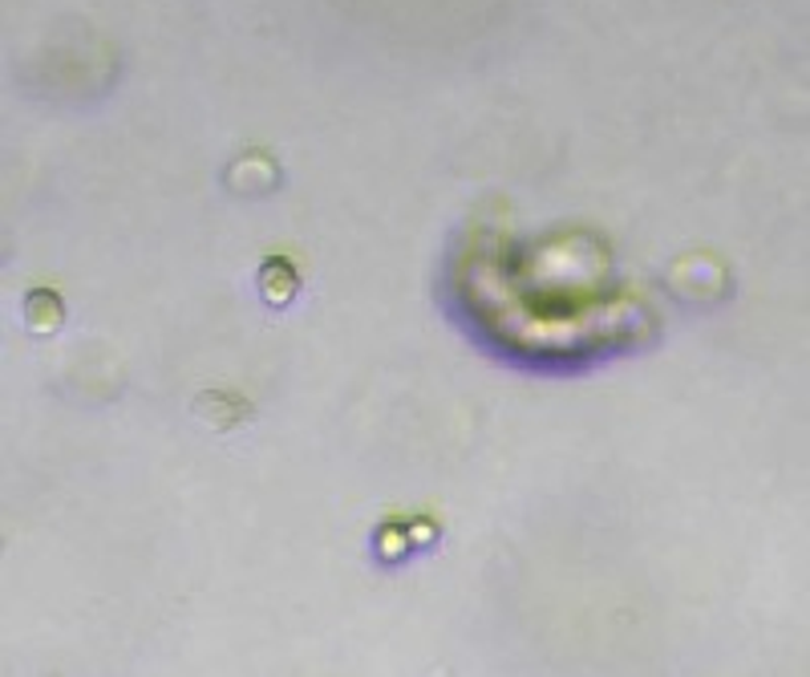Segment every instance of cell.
<instances>
[{"label":"cell","mask_w":810,"mask_h":677,"mask_svg":"<svg viewBox=\"0 0 810 677\" xmlns=\"http://www.w3.org/2000/svg\"><path fill=\"white\" fill-rule=\"evenodd\" d=\"M191 414H195L203 426L228 434V431H235V426H243V422L252 419V402H247V398H240L235 389L215 386V389H203V394H195Z\"/></svg>","instance_id":"6da1fadb"},{"label":"cell","mask_w":810,"mask_h":677,"mask_svg":"<svg viewBox=\"0 0 810 677\" xmlns=\"http://www.w3.org/2000/svg\"><path fill=\"white\" fill-rule=\"evenodd\" d=\"M256 289L268 309H288L300 297V273L292 268V259L268 256L256 273Z\"/></svg>","instance_id":"7a4b0ae2"},{"label":"cell","mask_w":810,"mask_h":677,"mask_svg":"<svg viewBox=\"0 0 810 677\" xmlns=\"http://www.w3.org/2000/svg\"><path fill=\"white\" fill-rule=\"evenodd\" d=\"M228 183L235 191H247V195H268L276 183H280V171H276V162L268 159V155H243L235 167L228 171Z\"/></svg>","instance_id":"277c9868"},{"label":"cell","mask_w":810,"mask_h":677,"mask_svg":"<svg viewBox=\"0 0 810 677\" xmlns=\"http://www.w3.org/2000/svg\"><path fill=\"white\" fill-rule=\"evenodd\" d=\"M65 325V301L53 289H33L25 297V329L33 337H53Z\"/></svg>","instance_id":"3957f363"}]
</instances>
